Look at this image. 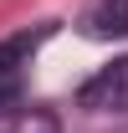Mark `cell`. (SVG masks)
I'll return each instance as SVG.
<instances>
[{"label": "cell", "instance_id": "cell-1", "mask_svg": "<svg viewBox=\"0 0 128 133\" xmlns=\"http://www.w3.org/2000/svg\"><path fill=\"white\" fill-rule=\"evenodd\" d=\"M51 36V26H36V31H21V36H5L0 41V108H10L26 87V72H31L41 41Z\"/></svg>", "mask_w": 128, "mask_h": 133}, {"label": "cell", "instance_id": "cell-2", "mask_svg": "<svg viewBox=\"0 0 128 133\" xmlns=\"http://www.w3.org/2000/svg\"><path fill=\"white\" fill-rule=\"evenodd\" d=\"M77 108H87V113H128V56L97 66L92 77L82 82Z\"/></svg>", "mask_w": 128, "mask_h": 133}, {"label": "cell", "instance_id": "cell-4", "mask_svg": "<svg viewBox=\"0 0 128 133\" xmlns=\"http://www.w3.org/2000/svg\"><path fill=\"white\" fill-rule=\"evenodd\" d=\"M0 133H62V123L46 108H0Z\"/></svg>", "mask_w": 128, "mask_h": 133}, {"label": "cell", "instance_id": "cell-3", "mask_svg": "<svg viewBox=\"0 0 128 133\" xmlns=\"http://www.w3.org/2000/svg\"><path fill=\"white\" fill-rule=\"evenodd\" d=\"M82 36L92 41H108V36H128V0H87L82 10Z\"/></svg>", "mask_w": 128, "mask_h": 133}]
</instances>
